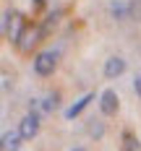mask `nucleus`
<instances>
[{"label": "nucleus", "instance_id": "nucleus-1", "mask_svg": "<svg viewBox=\"0 0 141 151\" xmlns=\"http://www.w3.org/2000/svg\"><path fill=\"white\" fill-rule=\"evenodd\" d=\"M26 26H29V24H26V18L21 13H13V11H5V13H3V37H5L8 42L18 45V39H21V34H24Z\"/></svg>", "mask_w": 141, "mask_h": 151}, {"label": "nucleus", "instance_id": "nucleus-2", "mask_svg": "<svg viewBox=\"0 0 141 151\" xmlns=\"http://www.w3.org/2000/svg\"><path fill=\"white\" fill-rule=\"evenodd\" d=\"M55 65H58V52L55 50H45V52H39L34 58V73L37 76H50L55 70Z\"/></svg>", "mask_w": 141, "mask_h": 151}, {"label": "nucleus", "instance_id": "nucleus-3", "mask_svg": "<svg viewBox=\"0 0 141 151\" xmlns=\"http://www.w3.org/2000/svg\"><path fill=\"white\" fill-rule=\"evenodd\" d=\"M42 37H45V34H42V26H26V29H24V34H21V39H18V52H31V50H34V47L39 45V42H42Z\"/></svg>", "mask_w": 141, "mask_h": 151}, {"label": "nucleus", "instance_id": "nucleus-4", "mask_svg": "<svg viewBox=\"0 0 141 151\" xmlns=\"http://www.w3.org/2000/svg\"><path fill=\"white\" fill-rule=\"evenodd\" d=\"M18 133H21V138H34L37 133H39V115L37 112H31V115H26L24 120L18 122Z\"/></svg>", "mask_w": 141, "mask_h": 151}, {"label": "nucleus", "instance_id": "nucleus-5", "mask_svg": "<svg viewBox=\"0 0 141 151\" xmlns=\"http://www.w3.org/2000/svg\"><path fill=\"white\" fill-rule=\"evenodd\" d=\"M99 109H102V115H115V112H118V94L112 89L102 91V96H99Z\"/></svg>", "mask_w": 141, "mask_h": 151}, {"label": "nucleus", "instance_id": "nucleus-6", "mask_svg": "<svg viewBox=\"0 0 141 151\" xmlns=\"http://www.w3.org/2000/svg\"><path fill=\"white\" fill-rule=\"evenodd\" d=\"M110 13H112V18H118V21L131 18V3H125V0H112V3H110Z\"/></svg>", "mask_w": 141, "mask_h": 151}, {"label": "nucleus", "instance_id": "nucleus-7", "mask_svg": "<svg viewBox=\"0 0 141 151\" xmlns=\"http://www.w3.org/2000/svg\"><path fill=\"white\" fill-rule=\"evenodd\" d=\"M123 70H125V60L123 58H110V60L105 63V76H107V78H118Z\"/></svg>", "mask_w": 141, "mask_h": 151}, {"label": "nucleus", "instance_id": "nucleus-8", "mask_svg": "<svg viewBox=\"0 0 141 151\" xmlns=\"http://www.w3.org/2000/svg\"><path fill=\"white\" fill-rule=\"evenodd\" d=\"M92 99H94V94H86V96H81L76 104H71L68 109H65V117H68V120H73L76 115H81V112H84V109L89 107V102H92Z\"/></svg>", "mask_w": 141, "mask_h": 151}, {"label": "nucleus", "instance_id": "nucleus-9", "mask_svg": "<svg viewBox=\"0 0 141 151\" xmlns=\"http://www.w3.org/2000/svg\"><path fill=\"white\" fill-rule=\"evenodd\" d=\"M21 149V133H5L3 136V151H18Z\"/></svg>", "mask_w": 141, "mask_h": 151}, {"label": "nucleus", "instance_id": "nucleus-10", "mask_svg": "<svg viewBox=\"0 0 141 151\" xmlns=\"http://www.w3.org/2000/svg\"><path fill=\"white\" fill-rule=\"evenodd\" d=\"M123 151H141V141L133 133H125L123 136Z\"/></svg>", "mask_w": 141, "mask_h": 151}, {"label": "nucleus", "instance_id": "nucleus-11", "mask_svg": "<svg viewBox=\"0 0 141 151\" xmlns=\"http://www.w3.org/2000/svg\"><path fill=\"white\" fill-rule=\"evenodd\" d=\"M60 13H63V11H55V13H50V16H47V21L42 24V34H45V37H47V34H50L52 29H55V24H58Z\"/></svg>", "mask_w": 141, "mask_h": 151}, {"label": "nucleus", "instance_id": "nucleus-12", "mask_svg": "<svg viewBox=\"0 0 141 151\" xmlns=\"http://www.w3.org/2000/svg\"><path fill=\"white\" fill-rule=\"evenodd\" d=\"M89 136L92 138H102L105 136V125L99 120H89Z\"/></svg>", "mask_w": 141, "mask_h": 151}, {"label": "nucleus", "instance_id": "nucleus-13", "mask_svg": "<svg viewBox=\"0 0 141 151\" xmlns=\"http://www.w3.org/2000/svg\"><path fill=\"white\" fill-rule=\"evenodd\" d=\"M131 18L141 21V0H131Z\"/></svg>", "mask_w": 141, "mask_h": 151}, {"label": "nucleus", "instance_id": "nucleus-14", "mask_svg": "<svg viewBox=\"0 0 141 151\" xmlns=\"http://www.w3.org/2000/svg\"><path fill=\"white\" fill-rule=\"evenodd\" d=\"M55 107H58V94H50L45 99V109L50 112V109H55Z\"/></svg>", "mask_w": 141, "mask_h": 151}, {"label": "nucleus", "instance_id": "nucleus-15", "mask_svg": "<svg viewBox=\"0 0 141 151\" xmlns=\"http://www.w3.org/2000/svg\"><path fill=\"white\" fill-rule=\"evenodd\" d=\"M45 5H47V0H31V8H34V11H42Z\"/></svg>", "mask_w": 141, "mask_h": 151}, {"label": "nucleus", "instance_id": "nucleus-16", "mask_svg": "<svg viewBox=\"0 0 141 151\" xmlns=\"http://www.w3.org/2000/svg\"><path fill=\"white\" fill-rule=\"evenodd\" d=\"M133 89H136V94H139V99H141V76H136V81H133Z\"/></svg>", "mask_w": 141, "mask_h": 151}, {"label": "nucleus", "instance_id": "nucleus-17", "mask_svg": "<svg viewBox=\"0 0 141 151\" xmlns=\"http://www.w3.org/2000/svg\"><path fill=\"white\" fill-rule=\"evenodd\" d=\"M73 151H86V149H73Z\"/></svg>", "mask_w": 141, "mask_h": 151}]
</instances>
